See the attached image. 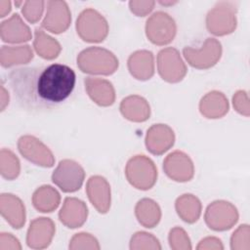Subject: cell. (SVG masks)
I'll return each instance as SVG.
<instances>
[{"label": "cell", "instance_id": "6da1fadb", "mask_svg": "<svg viewBox=\"0 0 250 250\" xmlns=\"http://www.w3.org/2000/svg\"><path fill=\"white\" fill-rule=\"evenodd\" d=\"M75 82L74 70L65 64L52 63L45 67H37L34 94L39 110L52 109L64 102L72 93Z\"/></svg>", "mask_w": 250, "mask_h": 250}, {"label": "cell", "instance_id": "7a4b0ae2", "mask_svg": "<svg viewBox=\"0 0 250 250\" xmlns=\"http://www.w3.org/2000/svg\"><path fill=\"white\" fill-rule=\"evenodd\" d=\"M77 65L85 73L109 75L117 69L118 60L106 49L90 47L78 55Z\"/></svg>", "mask_w": 250, "mask_h": 250}, {"label": "cell", "instance_id": "3957f363", "mask_svg": "<svg viewBox=\"0 0 250 250\" xmlns=\"http://www.w3.org/2000/svg\"><path fill=\"white\" fill-rule=\"evenodd\" d=\"M125 174L132 186L143 190L151 188L157 178L154 163L145 155H136L131 158L126 165Z\"/></svg>", "mask_w": 250, "mask_h": 250}, {"label": "cell", "instance_id": "277c9868", "mask_svg": "<svg viewBox=\"0 0 250 250\" xmlns=\"http://www.w3.org/2000/svg\"><path fill=\"white\" fill-rule=\"evenodd\" d=\"M76 30L86 42H102L107 36L108 24L96 10L86 9L76 21Z\"/></svg>", "mask_w": 250, "mask_h": 250}, {"label": "cell", "instance_id": "5b68a950", "mask_svg": "<svg viewBox=\"0 0 250 250\" xmlns=\"http://www.w3.org/2000/svg\"><path fill=\"white\" fill-rule=\"evenodd\" d=\"M85 179V172L81 165L74 160L63 159L52 174V181L63 192L78 190Z\"/></svg>", "mask_w": 250, "mask_h": 250}, {"label": "cell", "instance_id": "8992f818", "mask_svg": "<svg viewBox=\"0 0 250 250\" xmlns=\"http://www.w3.org/2000/svg\"><path fill=\"white\" fill-rule=\"evenodd\" d=\"M183 54L192 67L206 69L215 65L220 60L222 46L215 38H207L200 49L186 47L183 50Z\"/></svg>", "mask_w": 250, "mask_h": 250}, {"label": "cell", "instance_id": "52a82bcc", "mask_svg": "<svg viewBox=\"0 0 250 250\" xmlns=\"http://www.w3.org/2000/svg\"><path fill=\"white\" fill-rule=\"evenodd\" d=\"M146 33L153 44L166 45L176 35V23L167 13L157 12L146 21Z\"/></svg>", "mask_w": 250, "mask_h": 250}, {"label": "cell", "instance_id": "ba28073f", "mask_svg": "<svg viewBox=\"0 0 250 250\" xmlns=\"http://www.w3.org/2000/svg\"><path fill=\"white\" fill-rule=\"evenodd\" d=\"M157 67L161 78L170 83L181 81L187 73V67L179 52L171 47L165 48L158 53Z\"/></svg>", "mask_w": 250, "mask_h": 250}, {"label": "cell", "instance_id": "9c48e42d", "mask_svg": "<svg viewBox=\"0 0 250 250\" xmlns=\"http://www.w3.org/2000/svg\"><path fill=\"white\" fill-rule=\"evenodd\" d=\"M232 8L229 3L220 2L209 11L206 18V26L209 32L215 35H225L233 31L236 20Z\"/></svg>", "mask_w": 250, "mask_h": 250}, {"label": "cell", "instance_id": "30bf717a", "mask_svg": "<svg viewBox=\"0 0 250 250\" xmlns=\"http://www.w3.org/2000/svg\"><path fill=\"white\" fill-rule=\"evenodd\" d=\"M236 208L229 202L223 200L211 203L205 212V222L214 230H226L230 229L237 221Z\"/></svg>", "mask_w": 250, "mask_h": 250}, {"label": "cell", "instance_id": "8fae6325", "mask_svg": "<svg viewBox=\"0 0 250 250\" xmlns=\"http://www.w3.org/2000/svg\"><path fill=\"white\" fill-rule=\"evenodd\" d=\"M18 148L24 158L36 165L52 167L55 163V158L51 150L33 136L25 135L21 137L18 141Z\"/></svg>", "mask_w": 250, "mask_h": 250}, {"label": "cell", "instance_id": "7c38bea8", "mask_svg": "<svg viewBox=\"0 0 250 250\" xmlns=\"http://www.w3.org/2000/svg\"><path fill=\"white\" fill-rule=\"evenodd\" d=\"M166 175L177 182L189 181L194 174L192 161L186 153L176 150L170 153L163 162Z\"/></svg>", "mask_w": 250, "mask_h": 250}, {"label": "cell", "instance_id": "4fadbf2b", "mask_svg": "<svg viewBox=\"0 0 250 250\" xmlns=\"http://www.w3.org/2000/svg\"><path fill=\"white\" fill-rule=\"evenodd\" d=\"M71 21L70 12L65 2L63 1H49L45 19L42 21V26L53 32L61 33L65 31Z\"/></svg>", "mask_w": 250, "mask_h": 250}, {"label": "cell", "instance_id": "5bb4252c", "mask_svg": "<svg viewBox=\"0 0 250 250\" xmlns=\"http://www.w3.org/2000/svg\"><path fill=\"white\" fill-rule=\"evenodd\" d=\"M55 225L49 218H37L30 223L26 235L28 247L33 249H42L52 241L55 233Z\"/></svg>", "mask_w": 250, "mask_h": 250}, {"label": "cell", "instance_id": "9a60e30c", "mask_svg": "<svg viewBox=\"0 0 250 250\" xmlns=\"http://www.w3.org/2000/svg\"><path fill=\"white\" fill-rule=\"evenodd\" d=\"M175 141L173 130L165 124L152 125L146 136V146L152 154H162L167 151Z\"/></svg>", "mask_w": 250, "mask_h": 250}, {"label": "cell", "instance_id": "2e32d148", "mask_svg": "<svg viewBox=\"0 0 250 250\" xmlns=\"http://www.w3.org/2000/svg\"><path fill=\"white\" fill-rule=\"evenodd\" d=\"M88 197L99 213L104 214L110 207V188L101 176H92L86 186Z\"/></svg>", "mask_w": 250, "mask_h": 250}, {"label": "cell", "instance_id": "e0dca14e", "mask_svg": "<svg viewBox=\"0 0 250 250\" xmlns=\"http://www.w3.org/2000/svg\"><path fill=\"white\" fill-rule=\"evenodd\" d=\"M0 213L14 229H21L25 223V208L22 201L12 193L0 196Z\"/></svg>", "mask_w": 250, "mask_h": 250}, {"label": "cell", "instance_id": "ac0fdd59", "mask_svg": "<svg viewBox=\"0 0 250 250\" xmlns=\"http://www.w3.org/2000/svg\"><path fill=\"white\" fill-rule=\"evenodd\" d=\"M88 216L86 204L77 198L66 197L59 213L60 221L70 229L81 227Z\"/></svg>", "mask_w": 250, "mask_h": 250}, {"label": "cell", "instance_id": "d6986e66", "mask_svg": "<svg viewBox=\"0 0 250 250\" xmlns=\"http://www.w3.org/2000/svg\"><path fill=\"white\" fill-rule=\"evenodd\" d=\"M1 39L7 43H21L31 39L29 27L22 21L19 14L3 21L0 25Z\"/></svg>", "mask_w": 250, "mask_h": 250}, {"label": "cell", "instance_id": "ffe728a7", "mask_svg": "<svg viewBox=\"0 0 250 250\" xmlns=\"http://www.w3.org/2000/svg\"><path fill=\"white\" fill-rule=\"evenodd\" d=\"M85 89L89 97L99 105L108 106L114 103L115 92L112 84L104 79L87 77Z\"/></svg>", "mask_w": 250, "mask_h": 250}, {"label": "cell", "instance_id": "44dd1931", "mask_svg": "<svg viewBox=\"0 0 250 250\" xmlns=\"http://www.w3.org/2000/svg\"><path fill=\"white\" fill-rule=\"evenodd\" d=\"M130 73L139 80H147L154 73L153 55L149 51L142 50L133 53L128 59Z\"/></svg>", "mask_w": 250, "mask_h": 250}, {"label": "cell", "instance_id": "7402d4cb", "mask_svg": "<svg viewBox=\"0 0 250 250\" xmlns=\"http://www.w3.org/2000/svg\"><path fill=\"white\" fill-rule=\"evenodd\" d=\"M122 115L134 122H143L149 118L150 108L147 102L140 96H129L120 104Z\"/></svg>", "mask_w": 250, "mask_h": 250}, {"label": "cell", "instance_id": "603a6c76", "mask_svg": "<svg viewBox=\"0 0 250 250\" xmlns=\"http://www.w3.org/2000/svg\"><path fill=\"white\" fill-rule=\"evenodd\" d=\"M199 110L207 118H220L229 110V103L223 93L212 91L200 101Z\"/></svg>", "mask_w": 250, "mask_h": 250}, {"label": "cell", "instance_id": "cb8c5ba5", "mask_svg": "<svg viewBox=\"0 0 250 250\" xmlns=\"http://www.w3.org/2000/svg\"><path fill=\"white\" fill-rule=\"evenodd\" d=\"M33 58V52L28 45L2 46L0 50V63L3 67L27 63Z\"/></svg>", "mask_w": 250, "mask_h": 250}, {"label": "cell", "instance_id": "d4e9b609", "mask_svg": "<svg viewBox=\"0 0 250 250\" xmlns=\"http://www.w3.org/2000/svg\"><path fill=\"white\" fill-rule=\"evenodd\" d=\"M136 217L141 225L145 228L155 227L161 217V212L158 204L149 198L140 200L135 208Z\"/></svg>", "mask_w": 250, "mask_h": 250}, {"label": "cell", "instance_id": "484cf974", "mask_svg": "<svg viewBox=\"0 0 250 250\" xmlns=\"http://www.w3.org/2000/svg\"><path fill=\"white\" fill-rule=\"evenodd\" d=\"M60 193L51 186H42L32 195L33 206L40 212H52L60 204Z\"/></svg>", "mask_w": 250, "mask_h": 250}, {"label": "cell", "instance_id": "4316f807", "mask_svg": "<svg viewBox=\"0 0 250 250\" xmlns=\"http://www.w3.org/2000/svg\"><path fill=\"white\" fill-rule=\"evenodd\" d=\"M178 215L187 223H194L198 220L201 213V203L192 194H183L176 201Z\"/></svg>", "mask_w": 250, "mask_h": 250}, {"label": "cell", "instance_id": "83f0119b", "mask_svg": "<svg viewBox=\"0 0 250 250\" xmlns=\"http://www.w3.org/2000/svg\"><path fill=\"white\" fill-rule=\"evenodd\" d=\"M33 46L36 53L41 58L46 60H53L57 58L61 52L60 43L38 27L35 28V39Z\"/></svg>", "mask_w": 250, "mask_h": 250}, {"label": "cell", "instance_id": "f1b7e54d", "mask_svg": "<svg viewBox=\"0 0 250 250\" xmlns=\"http://www.w3.org/2000/svg\"><path fill=\"white\" fill-rule=\"evenodd\" d=\"M21 171V165L18 157L13 151L2 148L0 151V173L6 180L16 179Z\"/></svg>", "mask_w": 250, "mask_h": 250}, {"label": "cell", "instance_id": "f546056e", "mask_svg": "<svg viewBox=\"0 0 250 250\" xmlns=\"http://www.w3.org/2000/svg\"><path fill=\"white\" fill-rule=\"evenodd\" d=\"M131 249H161V245L157 238H155L152 234L139 231L136 232L130 242Z\"/></svg>", "mask_w": 250, "mask_h": 250}, {"label": "cell", "instance_id": "4dcf8cb0", "mask_svg": "<svg viewBox=\"0 0 250 250\" xmlns=\"http://www.w3.org/2000/svg\"><path fill=\"white\" fill-rule=\"evenodd\" d=\"M69 249H100L98 240L90 233H76L70 240Z\"/></svg>", "mask_w": 250, "mask_h": 250}, {"label": "cell", "instance_id": "1f68e13d", "mask_svg": "<svg viewBox=\"0 0 250 250\" xmlns=\"http://www.w3.org/2000/svg\"><path fill=\"white\" fill-rule=\"evenodd\" d=\"M44 9L43 1H25L23 3L21 12L23 17L31 23L40 20Z\"/></svg>", "mask_w": 250, "mask_h": 250}, {"label": "cell", "instance_id": "d6a6232c", "mask_svg": "<svg viewBox=\"0 0 250 250\" xmlns=\"http://www.w3.org/2000/svg\"><path fill=\"white\" fill-rule=\"evenodd\" d=\"M169 242L172 249H191L189 238L181 228H174L170 230Z\"/></svg>", "mask_w": 250, "mask_h": 250}, {"label": "cell", "instance_id": "836d02e7", "mask_svg": "<svg viewBox=\"0 0 250 250\" xmlns=\"http://www.w3.org/2000/svg\"><path fill=\"white\" fill-rule=\"evenodd\" d=\"M154 4V1H131L129 6L132 13L139 17H144L153 9Z\"/></svg>", "mask_w": 250, "mask_h": 250}, {"label": "cell", "instance_id": "e575fe53", "mask_svg": "<svg viewBox=\"0 0 250 250\" xmlns=\"http://www.w3.org/2000/svg\"><path fill=\"white\" fill-rule=\"evenodd\" d=\"M21 246L18 238L12 233L1 232L0 233V250H21Z\"/></svg>", "mask_w": 250, "mask_h": 250}, {"label": "cell", "instance_id": "d590c367", "mask_svg": "<svg viewBox=\"0 0 250 250\" xmlns=\"http://www.w3.org/2000/svg\"><path fill=\"white\" fill-rule=\"evenodd\" d=\"M196 248L197 249H223L224 246L220 239L216 237H206L199 242Z\"/></svg>", "mask_w": 250, "mask_h": 250}, {"label": "cell", "instance_id": "8d00e7d4", "mask_svg": "<svg viewBox=\"0 0 250 250\" xmlns=\"http://www.w3.org/2000/svg\"><path fill=\"white\" fill-rule=\"evenodd\" d=\"M11 11V2L7 0H0V17L4 18Z\"/></svg>", "mask_w": 250, "mask_h": 250}, {"label": "cell", "instance_id": "74e56055", "mask_svg": "<svg viewBox=\"0 0 250 250\" xmlns=\"http://www.w3.org/2000/svg\"><path fill=\"white\" fill-rule=\"evenodd\" d=\"M9 104V94L4 88V85H1V110L3 111L6 105Z\"/></svg>", "mask_w": 250, "mask_h": 250}]
</instances>
